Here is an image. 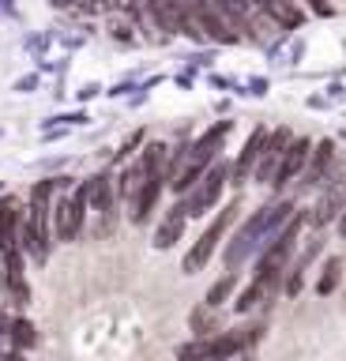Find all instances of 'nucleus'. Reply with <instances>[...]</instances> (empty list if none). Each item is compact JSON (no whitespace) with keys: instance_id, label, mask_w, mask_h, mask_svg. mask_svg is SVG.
Returning <instances> with one entry per match:
<instances>
[{"instance_id":"nucleus-1","label":"nucleus","mask_w":346,"mask_h":361,"mask_svg":"<svg viewBox=\"0 0 346 361\" xmlns=\"http://www.w3.org/2000/svg\"><path fill=\"white\" fill-rule=\"evenodd\" d=\"M226 132H230V124L222 121V124H215L207 135H199V140L192 143V147H185V158H181V169H177V177L170 180L173 185V192H188L196 185L199 177L207 173V166L215 162V154H218V147H222V140H226Z\"/></svg>"},{"instance_id":"nucleus-2","label":"nucleus","mask_w":346,"mask_h":361,"mask_svg":"<svg viewBox=\"0 0 346 361\" xmlns=\"http://www.w3.org/2000/svg\"><path fill=\"white\" fill-rule=\"evenodd\" d=\"M290 211H294V203H278V207H264V211H256L252 219L241 226V233L230 241V248H226V267H237L241 259L249 256L256 245H260V237L267 241V233H271L278 222H290Z\"/></svg>"},{"instance_id":"nucleus-3","label":"nucleus","mask_w":346,"mask_h":361,"mask_svg":"<svg viewBox=\"0 0 346 361\" xmlns=\"http://www.w3.org/2000/svg\"><path fill=\"white\" fill-rule=\"evenodd\" d=\"M49 192H53V180H42L35 188V196H30V211H27V222H23V248L38 259V264L49 256V230H46Z\"/></svg>"},{"instance_id":"nucleus-4","label":"nucleus","mask_w":346,"mask_h":361,"mask_svg":"<svg viewBox=\"0 0 346 361\" xmlns=\"http://www.w3.org/2000/svg\"><path fill=\"white\" fill-rule=\"evenodd\" d=\"M233 214H237V203L222 207V211H218V219L204 230V237H199V241H196L192 248H188V256H185V271H188V275H196V271H204V267H207V259H211V252H215L218 237L226 233V226H230Z\"/></svg>"},{"instance_id":"nucleus-5","label":"nucleus","mask_w":346,"mask_h":361,"mask_svg":"<svg viewBox=\"0 0 346 361\" xmlns=\"http://www.w3.org/2000/svg\"><path fill=\"white\" fill-rule=\"evenodd\" d=\"M222 185H226V169L222 166H211L204 177L196 180L192 188H188V200L181 203V211H185V219L192 214V219H199V214H207V207H215L218 203V192Z\"/></svg>"},{"instance_id":"nucleus-6","label":"nucleus","mask_w":346,"mask_h":361,"mask_svg":"<svg viewBox=\"0 0 346 361\" xmlns=\"http://www.w3.org/2000/svg\"><path fill=\"white\" fill-rule=\"evenodd\" d=\"M241 350L237 335H204L196 343H185L177 350V361H226L230 354Z\"/></svg>"},{"instance_id":"nucleus-7","label":"nucleus","mask_w":346,"mask_h":361,"mask_svg":"<svg viewBox=\"0 0 346 361\" xmlns=\"http://www.w3.org/2000/svg\"><path fill=\"white\" fill-rule=\"evenodd\" d=\"M294 143V132L290 128H278V132H271L264 140V147H260V158H256V166H252V173H256V180H275V173H278V166H283V154H286V147Z\"/></svg>"},{"instance_id":"nucleus-8","label":"nucleus","mask_w":346,"mask_h":361,"mask_svg":"<svg viewBox=\"0 0 346 361\" xmlns=\"http://www.w3.org/2000/svg\"><path fill=\"white\" fill-rule=\"evenodd\" d=\"M83 207H87L83 188L75 192V196L57 203V237L61 241H75V233H80V226H83Z\"/></svg>"},{"instance_id":"nucleus-9","label":"nucleus","mask_w":346,"mask_h":361,"mask_svg":"<svg viewBox=\"0 0 346 361\" xmlns=\"http://www.w3.org/2000/svg\"><path fill=\"white\" fill-rule=\"evenodd\" d=\"M309 151H312V143L305 140V135H297V140L286 147V154H283V166H278V173H275V180H271V185H275V188L290 185V180H294V177L301 173V169L309 166Z\"/></svg>"},{"instance_id":"nucleus-10","label":"nucleus","mask_w":346,"mask_h":361,"mask_svg":"<svg viewBox=\"0 0 346 361\" xmlns=\"http://www.w3.org/2000/svg\"><path fill=\"white\" fill-rule=\"evenodd\" d=\"M4 286H8V293H12L16 305H23L30 298V290L23 282V256H19V248H8L4 252Z\"/></svg>"},{"instance_id":"nucleus-11","label":"nucleus","mask_w":346,"mask_h":361,"mask_svg":"<svg viewBox=\"0 0 346 361\" xmlns=\"http://www.w3.org/2000/svg\"><path fill=\"white\" fill-rule=\"evenodd\" d=\"M83 200H87V207H94L102 219H109V214H113V185H109V177H91L87 180Z\"/></svg>"},{"instance_id":"nucleus-12","label":"nucleus","mask_w":346,"mask_h":361,"mask_svg":"<svg viewBox=\"0 0 346 361\" xmlns=\"http://www.w3.org/2000/svg\"><path fill=\"white\" fill-rule=\"evenodd\" d=\"M162 180H166L162 173H159V177H147V180L140 185V192L132 196V219H136V222L147 219V211L154 207V200H159V192H162Z\"/></svg>"},{"instance_id":"nucleus-13","label":"nucleus","mask_w":346,"mask_h":361,"mask_svg":"<svg viewBox=\"0 0 346 361\" xmlns=\"http://www.w3.org/2000/svg\"><path fill=\"white\" fill-rule=\"evenodd\" d=\"M16 226H19V203L12 196L0 200V248H19L16 245Z\"/></svg>"},{"instance_id":"nucleus-14","label":"nucleus","mask_w":346,"mask_h":361,"mask_svg":"<svg viewBox=\"0 0 346 361\" xmlns=\"http://www.w3.org/2000/svg\"><path fill=\"white\" fill-rule=\"evenodd\" d=\"M151 11L162 19L166 30H181V34H192V38H196V30H192V23H188V8H185V4H154Z\"/></svg>"},{"instance_id":"nucleus-15","label":"nucleus","mask_w":346,"mask_h":361,"mask_svg":"<svg viewBox=\"0 0 346 361\" xmlns=\"http://www.w3.org/2000/svg\"><path fill=\"white\" fill-rule=\"evenodd\" d=\"M264 140H267V128H256V132L249 135V143H245L241 158L233 162V177H237V180L252 173V166H256V158H260V147H264Z\"/></svg>"},{"instance_id":"nucleus-16","label":"nucleus","mask_w":346,"mask_h":361,"mask_svg":"<svg viewBox=\"0 0 346 361\" xmlns=\"http://www.w3.org/2000/svg\"><path fill=\"white\" fill-rule=\"evenodd\" d=\"M342 203H346V177H342V180H335V188L320 200V207H316V214H312V222L323 226L328 219H335V214L342 211Z\"/></svg>"},{"instance_id":"nucleus-17","label":"nucleus","mask_w":346,"mask_h":361,"mask_svg":"<svg viewBox=\"0 0 346 361\" xmlns=\"http://www.w3.org/2000/svg\"><path fill=\"white\" fill-rule=\"evenodd\" d=\"M181 233H185V211L173 207L170 214H166V222L159 226V233H154V245H159V248H173Z\"/></svg>"},{"instance_id":"nucleus-18","label":"nucleus","mask_w":346,"mask_h":361,"mask_svg":"<svg viewBox=\"0 0 346 361\" xmlns=\"http://www.w3.org/2000/svg\"><path fill=\"white\" fill-rule=\"evenodd\" d=\"M312 154V162L305 166V185H316V180L323 177V169L331 166V158H335V147H331V140H323L316 151H309Z\"/></svg>"},{"instance_id":"nucleus-19","label":"nucleus","mask_w":346,"mask_h":361,"mask_svg":"<svg viewBox=\"0 0 346 361\" xmlns=\"http://www.w3.org/2000/svg\"><path fill=\"white\" fill-rule=\"evenodd\" d=\"M271 282L275 279H252V286L237 298V312H249L256 301H264V293H271Z\"/></svg>"},{"instance_id":"nucleus-20","label":"nucleus","mask_w":346,"mask_h":361,"mask_svg":"<svg viewBox=\"0 0 346 361\" xmlns=\"http://www.w3.org/2000/svg\"><path fill=\"white\" fill-rule=\"evenodd\" d=\"M264 11H267L271 19H278V23H283L286 30H290V27H297V23H301V11H297V8H290V4H278V0H271V4H264Z\"/></svg>"},{"instance_id":"nucleus-21","label":"nucleus","mask_w":346,"mask_h":361,"mask_svg":"<svg viewBox=\"0 0 346 361\" xmlns=\"http://www.w3.org/2000/svg\"><path fill=\"white\" fill-rule=\"evenodd\" d=\"M12 338H16V346H30L35 343V327H30L27 320H16L12 324Z\"/></svg>"},{"instance_id":"nucleus-22","label":"nucleus","mask_w":346,"mask_h":361,"mask_svg":"<svg viewBox=\"0 0 346 361\" xmlns=\"http://www.w3.org/2000/svg\"><path fill=\"white\" fill-rule=\"evenodd\" d=\"M230 290H233V275H226L222 282H215V286H211V293H207V305H222Z\"/></svg>"},{"instance_id":"nucleus-23","label":"nucleus","mask_w":346,"mask_h":361,"mask_svg":"<svg viewBox=\"0 0 346 361\" xmlns=\"http://www.w3.org/2000/svg\"><path fill=\"white\" fill-rule=\"evenodd\" d=\"M335 282H339V259H328V271H323V279H320V293H331L335 290Z\"/></svg>"},{"instance_id":"nucleus-24","label":"nucleus","mask_w":346,"mask_h":361,"mask_svg":"<svg viewBox=\"0 0 346 361\" xmlns=\"http://www.w3.org/2000/svg\"><path fill=\"white\" fill-rule=\"evenodd\" d=\"M339 230L346 233V207H342V219H339Z\"/></svg>"}]
</instances>
